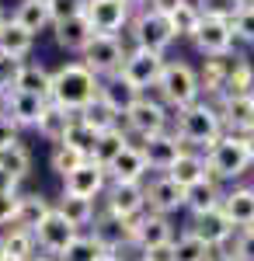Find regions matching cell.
I'll return each instance as SVG.
<instances>
[{
  "label": "cell",
  "mask_w": 254,
  "mask_h": 261,
  "mask_svg": "<svg viewBox=\"0 0 254 261\" xmlns=\"http://www.w3.org/2000/svg\"><path fill=\"white\" fill-rule=\"evenodd\" d=\"M157 94L160 101L167 105V108H188V105H195L202 101V84H198V73L188 66V63H171L164 66V73H160V81H157Z\"/></svg>",
  "instance_id": "4"
},
{
  "label": "cell",
  "mask_w": 254,
  "mask_h": 261,
  "mask_svg": "<svg viewBox=\"0 0 254 261\" xmlns=\"http://www.w3.org/2000/svg\"><path fill=\"white\" fill-rule=\"evenodd\" d=\"M42 4H49V0H42Z\"/></svg>",
  "instance_id": "62"
},
{
  "label": "cell",
  "mask_w": 254,
  "mask_h": 261,
  "mask_svg": "<svg viewBox=\"0 0 254 261\" xmlns=\"http://www.w3.org/2000/svg\"><path fill=\"white\" fill-rule=\"evenodd\" d=\"M91 237H94L105 251H112V254H122V247H136V244H133V220H118L112 213H98V216H94Z\"/></svg>",
  "instance_id": "16"
},
{
  "label": "cell",
  "mask_w": 254,
  "mask_h": 261,
  "mask_svg": "<svg viewBox=\"0 0 254 261\" xmlns=\"http://www.w3.org/2000/svg\"><path fill=\"white\" fill-rule=\"evenodd\" d=\"M195 7L202 11V18H223V21H234L247 0H195Z\"/></svg>",
  "instance_id": "42"
},
{
  "label": "cell",
  "mask_w": 254,
  "mask_h": 261,
  "mask_svg": "<svg viewBox=\"0 0 254 261\" xmlns=\"http://www.w3.org/2000/svg\"><path fill=\"white\" fill-rule=\"evenodd\" d=\"M129 28H133V42H136L139 49H150V53H167V45L174 42V32H171L167 14H160L154 7L136 11L133 21H129Z\"/></svg>",
  "instance_id": "8"
},
{
  "label": "cell",
  "mask_w": 254,
  "mask_h": 261,
  "mask_svg": "<svg viewBox=\"0 0 254 261\" xmlns=\"http://www.w3.org/2000/svg\"><path fill=\"white\" fill-rule=\"evenodd\" d=\"M105 213L118 220H136L146 213V192L143 185H108L105 188Z\"/></svg>",
  "instance_id": "15"
},
{
  "label": "cell",
  "mask_w": 254,
  "mask_h": 261,
  "mask_svg": "<svg viewBox=\"0 0 254 261\" xmlns=\"http://www.w3.org/2000/svg\"><path fill=\"white\" fill-rule=\"evenodd\" d=\"M234 254H237L240 261H254V226H247V230H237Z\"/></svg>",
  "instance_id": "46"
},
{
  "label": "cell",
  "mask_w": 254,
  "mask_h": 261,
  "mask_svg": "<svg viewBox=\"0 0 254 261\" xmlns=\"http://www.w3.org/2000/svg\"><path fill=\"white\" fill-rule=\"evenodd\" d=\"M101 133H94L87 122H80L77 115H73V122H70V129H66V136H63V143L66 146H73V150H80L84 157H91L94 153V143H98Z\"/></svg>",
  "instance_id": "39"
},
{
  "label": "cell",
  "mask_w": 254,
  "mask_h": 261,
  "mask_svg": "<svg viewBox=\"0 0 254 261\" xmlns=\"http://www.w3.org/2000/svg\"><path fill=\"white\" fill-rule=\"evenodd\" d=\"M202 157H206V167H209V178L213 181H237L254 167L244 136H230V133H223Z\"/></svg>",
  "instance_id": "3"
},
{
  "label": "cell",
  "mask_w": 254,
  "mask_h": 261,
  "mask_svg": "<svg viewBox=\"0 0 254 261\" xmlns=\"http://www.w3.org/2000/svg\"><path fill=\"white\" fill-rule=\"evenodd\" d=\"M101 254H105V247H101L91 233H80L77 241L63 251V258H59V261H98Z\"/></svg>",
  "instance_id": "41"
},
{
  "label": "cell",
  "mask_w": 254,
  "mask_h": 261,
  "mask_svg": "<svg viewBox=\"0 0 254 261\" xmlns=\"http://www.w3.org/2000/svg\"><path fill=\"white\" fill-rule=\"evenodd\" d=\"M146 192V209L150 213H160V216H171L177 209H185V188L171 181L167 174H154L150 185H143Z\"/></svg>",
  "instance_id": "17"
},
{
  "label": "cell",
  "mask_w": 254,
  "mask_h": 261,
  "mask_svg": "<svg viewBox=\"0 0 254 261\" xmlns=\"http://www.w3.org/2000/svg\"><path fill=\"white\" fill-rule=\"evenodd\" d=\"M84 18L94 28V35H122L133 21V11L122 0H87Z\"/></svg>",
  "instance_id": "10"
},
{
  "label": "cell",
  "mask_w": 254,
  "mask_h": 261,
  "mask_svg": "<svg viewBox=\"0 0 254 261\" xmlns=\"http://www.w3.org/2000/svg\"><path fill=\"white\" fill-rule=\"evenodd\" d=\"M171 254H174V261H209L213 258V251L198 241L195 233H188V230H181L171 241Z\"/></svg>",
  "instance_id": "36"
},
{
  "label": "cell",
  "mask_w": 254,
  "mask_h": 261,
  "mask_svg": "<svg viewBox=\"0 0 254 261\" xmlns=\"http://www.w3.org/2000/svg\"><path fill=\"white\" fill-rule=\"evenodd\" d=\"M164 53H150V49H139L133 45L129 53H125V60H122V70H118V77L129 84V87H136L139 94H146L150 87H157L160 81V73H164Z\"/></svg>",
  "instance_id": "6"
},
{
  "label": "cell",
  "mask_w": 254,
  "mask_h": 261,
  "mask_svg": "<svg viewBox=\"0 0 254 261\" xmlns=\"http://www.w3.org/2000/svg\"><path fill=\"white\" fill-rule=\"evenodd\" d=\"M4 261H21V258H4Z\"/></svg>",
  "instance_id": "60"
},
{
  "label": "cell",
  "mask_w": 254,
  "mask_h": 261,
  "mask_svg": "<svg viewBox=\"0 0 254 261\" xmlns=\"http://www.w3.org/2000/svg\"><path fill=\"white\" fill-rule=\"evenodd\" d=\"M0 261H4V251H0Z\"/></svg>",
  "instance_id": "61"
},
{
  "label": "cell",
  "mask_w": 254,
  "mask_h": 261,
  "mask_svg": "<svg viewBox=\"0 0 254 261\" xmlns=\"http://www.w3.org/2000/svg\"><path fill=\"white\" fill-rule=\"evenodd\" d=\"M146 161H143V153H139L136 143H129L122 153H118L115 161L105 167V174H108V185H143L146 178Z\"/></svg>",
  "instance_id": "19"
},
{
  "label": "cell",
  "mask_w": 254,
  "mask_h": 261,
  "mask_svg": "<svg viewBox=\"0 0 254 261\" xmlns=\"http://www.w3.org/2000/svg\"><path fill=\"white\" fill-rule=\"evenodd\" d=\"M4 24H7V14H4V7H0V28H4Z\"/></svg>",
  "instance_id": "57"
},
{
  "label": "cell",
  "mask_w": 254,
  "mask_h": 261,
  "mask_svg": "<svg viewBox=\"0 0 254 261\" xmlns=\"http://www.w3.org/2000/svg\"><path fill=\"white\" fill-rule=\"evenodd\" d=\"M219 202H223V188H219V181H213V178H202L198 185L185 188V209H188L192 216L213 213V209H219Z\"/></svg>",
  "instance_id": "24"
},
{
  "label": "cell",
  "mask_w": 254,
  "mask_h": 261,
  "mask_svg": "<svg viewBox=\"0 0 254 261\" xmlns=\"http://www.w3.org/2000/svg\"><path fill=\"white\" fill-rule=\"evenodd\" d=\"M223 216L234 223V230H247L254 226V185H237L230 192H223L219 202Z\"/></svg>",
  "instance_id": "20"
},
{
  "label": "cell",
  "mask_w": 254,
  "mask_h": 261,
  "mask_svg": "<svg viewBox=\"0 0 254 261\" xmlns=\"http://www.w3.org/2000/svg\"><path fill=\"white\" fill-rule=\"evenodd\" d=\"M98 98L105 101V105H108L112 112H115L118 119H122V115H125V112L133 108V101L139 98V91H136V87H129V84H125V81H122V77L115 73V77H105V81H101Z\"/></svg>",
  "instance_id": "25"
},
{
  "label": "cell",
  "mask_w": 254,
  "mask_h": 261,
  "mask_svg": "<svg viewBox=\"0 0 254 261\" xmlns=\"http://www.w3.org/2000/svg\"><path fill=\"white\" fill-rule=\"evenodd\" d=\"M0 251L4 258H21V261H32L39 244H35V233L32 230H21V226H7L4 237H0Z\"/></svg>",
  "instance_id": "30"
},
{
  "label": "cell",
  "mask_w": 254,
  "mask_h": 261,
  "mask_svg": "<svg viewBox=\"0 0 254 261\" xmlns=\"http://www.w3.org/2000/svg\"><path fill=\"white\" fill-rule=\"evenodd\" d=\"M87 161L80 150H73V146H66V143H59V146H53V153H49V167L56 171L59 178H66V174H73L80 164Z\"/></svg>",
  "instance_id": "40"
},
{
  "label": "cell",
  "mask_w": 254,
  "mask_h": 261,
  "mask_svg": "<svg viewBox=\"0 0 254 261\" xmlns=\"http://www.w3.org/2000/svg\"><path fill=\"white\" fill-rule=\"evenodd\" d=\"M32 45H35V35H28L21 24H14L7 18V24L0 28V56H11V60L24 63V56L32 53Z\"/></svg>",
  "instance_id": "31"
},
{
  "label": "cell",
  "mask_w": 254,
  "mask_h": 261,
  "mask_svg": "<svg viewBox=\"0 0 254 261\" xmlns=\"http://www.w3.org/2000/svg\"><path fill=\"white\" fill-rule=\"evenodd\" d=\"M18 185L21 181L14 174H7L4 167H0V195H18Z\"/></svg>",
  "instance_id": "49"
},
{
  "label": "cell",
  "mask_w": 254,
  "mask_h": 261,
  "mask_svg": "<svg viewBox=\"0 0 254 261\" xmlns=\"http://www.w3.org/2000/svg\"><path fill=\"white\" fill-rule=\"evenodd\" d=\"M129 133L122 129V125H115V129H108V133H101L98 136V143H94V153H91V161L98 164V167H108V164L115 161L118 153L129 146Z\"/></svg>",
  "instance_id": "32"
},
{
  "label": "cell",
  "mask_w": 254,
  "mask_h": 261,
  "mask_svg": "<svg viewBox=\"0 0 254 261\" xmlns=\"http://www.w3.org/2000/svg\"><path fill=\"white\" fill-rule=\"evenodd\" d=\"M247 4H254V0H247Z\"/></svg>",
  "instance_id": "63"
},
{
  "label": "cell",
  "mask_w": 254,
  "mask_h": 261,
  "mask_svg": "<svg viewBox=\"0 0 254 261\" xmlns=\"http://www.w3.org/2000/svg\"><path fill=\"white\" fill-rule=\"evenodd\" d=\"M70 122H73V115H70L66 108H59V105H53V101H49L35 129H39V136L45 143L59 146V143H63V136H66V129H70Z\"/></svg>",
  "instance_id": "29"
},
{
  "label": "cell",
  "mask_w": 254,
  "mask_h": 261,
  "mask_svg": "<svg viewBox=\"0 0 254 261\" xmlns=\"http://www.w3.org/2000/svg\"><path fill=\"white\" fill-rule=\"evenodd\" d=\"M125 53H129V49L122 45L118 35H94V39L87 42V49L80 53V63H84L98 81H105V77H115L118 70H122Z\"/></svg>",
  "instance_id": "7"
},
{
  "label": "cell",
  "mask_w": 254,
  "mask_h": 261,
  "mask_svg": "<svg viewBox=\"0 0 254 261\" xmlns=\"http://www.w3.org/2000/svg\"><path fill=\"white\" fill-rule=\"evenodd\" d=\"M143 261H174V254H171V244H164V247H154V251H146V254H143Z\"/></svg>",
  "instance_id": "50"
},
{
  "label": "cell",
  "mask_w": 254,
  "mask_h": 261,
  "mask_svg": "<svg viewBox=\"0 0 254 261\" xmlns=\"http://www.w3.org/2000/svg\"><path fill=\"white\" fill-rule=\"evenodd\" d=\"M32 261H56V258H49V254H35Z\"/></svg>",
  "instance_id": "56"
},
{
  "label": "cell",
  "mask_w": 254,
  "mask_h": 261,
  "mask_svg": "<svg viewBox=\"0 0 254 261\" xmlns=\"http://www.w3.org/2000/svg\"><path fill=\"white\" fill-rule=\"evenodd\" d=\"M244 143H247V153H251V161H254V129L244 136Z\"/></svg>",
  "instance_id": "54"
},
{
  "label": "cell",
  "mask_w": 254,
  "mask_h": 261,
  "mask_svg": "<svg viewBox=\"0 0 254 261\" xmlns=\"http://www.w3.org/2000/svg\"><path fill=\"white\" fill-rule=\"evenodd\" d=\"M139 261H143V258H139Z\"/></svg>",
  "instance_id": "64"
},
{
  "label": "cell",
  "mask_w": 254,
  "mask_h": 261,
  "mask_svg": "<svg viewBox=\"0 0 254 261\" xmlns=\"http://www.w3.org/2000/svg\"><path fill=\"white\" fill-rule=\"evenodd\" d=\"M188 233H195L198 241L206 244L209 251H219V247H226L230 244V237H234V223L223 216V209H213V213H198V216H192V223L185 226Z\"/></svg>",
  "instance_id": "14"
},
{
  "label": "cell",
  "mask_w": 254,
  "mask_h": 261,
  "mask_svg": "<svg viewBox=\"0 0 254 261\" xmlns=\"http://www.w3.org/2000/svg\"><path fill=\"white\" fill-rule=\"evenodd\" d=\"M98 261H125V258H122V254H112V251H105Z\"/></svg>",
  "instance_id": "55"
},
{
  "label": "cell",
  "mask_w": 254,
  "mask_h": 261,
  "mask_svg": "<svg viewBox=\"0 0 254 261\" xmlns=\"http://www.w3.org/2000/svg\"><path fill=\"white\" fill-rule=\"evenodd\" d=\"M0 115H4V94H0Z\"/></svg>",
  "instance_id": "59"
},
{
  "label": "cell",
  "mask_w": 254,
  "mask_h": 261,
  "mask_svg": "<svg viewBox=\"0 0 254 261\" xmlns=\"http://www.w3.org/2000/svg\"><path fill=\"white\" fill-rule=\"evenodd\" d=\"M18 202L21 195H0V226H14V216H18Z\"/></svg>",
  "instance_id": "47"
},
{
  "label": "cell",
  "mask_w": 254,
  "mask_h": 261,
  "mask_svg": "<svg viewBox=\"0 0 254 261\" xmlns=\"http://www.w3.org/2000/svg\"><path fill=\"white\" fill-rule=\"evenodd\" d=\"M98 87H101L98 77H94L80 60H73V63H63L56 73H53L49 101L59 105V108H66L70 115H77V112H84L91 101L98 98Z\"/></svg>",
  "instance_id": "1"
},
{
  "label": "cell",
  "mask_w": 254,
  "mask_h": 261,
  "mask_svg": "<svg viewBox=\"0 0 254 261\" xmlns=\"http://www.w3.org/2000/svg\"><path fill=\"white\" fill-rule=\"evenodd\" d=\"M14 143H21L18 140V125L0 115V150H7V146H14Z\"/></svg>",
  "instance_id": "48"
},
{
  "label": "cell",
  "mask_w": 254,
  "mask_h": 261,
  "mask_svg": "<svg viewBox=\"0 0 254 261\" xmlns=\"http://www.w3.org/2000/svg\"><path fill=\"white\" fill-rule=\"evenodd\" d=\"M11 21H14V24H21L28 35H39V32H45V28H53L49 4H42V0H18V7H14Z\"/></svg>",
  "instance_id": "27"
},
{
  "label": "cell",
  "mask_w": 254,
  "mask_h": 261,
  "mask_svg": "<svg viewBox=\"0 0 254 261\" xmlns=\"http://www.w3.org/2000/svg\"><path fill=\"white\" fill-rule=\"evenodd\" d=\"M167 21H171V32H174V42L177 39H195L198 24H202V11H198L192 0H185L181 7H177L174 14H167Z\"/></svg>",
  "instance_id": "35"
},
{
  "label": "cell",
  "mask_w": 254,
  "mask_h": 261,
  "mask_svg": "<svg viewBox=\"0 0 254 261\" xmlns=\"http://www.w3.org/2000/svg\"><path fill=\"white\" fill-rule=\"evenodd\" d=\"M105 188H108V174H105V167H98L91 157L80 164L73 174L63 178V192H66V195H80V199H101Z\"/></svg>",
  "instance_id": "18"
},
{
  "label": "cell",
  "mask_w": 254,
  "mask_h": 261,
  "mask_svg": "<svg viewBox=\"0 0 254 261\" xmlns=\"http://www.w3.org/2000/svg\"><path fill=\"white\" fill-rule=\"evenodd\" d=\"M122 4H125L133 14H136V11H143V7H150V0H122Z\"/></svg>",
  "instance_id": "52"
},
{
  "label": "cell",
  "mask_w": 254,
  "mask_h": 261,
  "mask_svg": "<svg viewBox=\"0 0 254 261\" xmlns=\"http://www.w3.org/2000/svg\"><path fill=\"white\" fill-rule=\"evenodd\" d=\"M234 21H223V18H202L195 32V49L209 60V56H226L234 53Z\"/></svg>",
  "instance_id": "12"
},
{
  "label": "cell",
  "mask_w": 254,
  "mask_h": 261,
  "mask_svg": "<svg viewBox=\"0 0 254 261\" xmlns=\"http://www.w3.org/2000/svg\"><path fill=\"white\" fill-rule=\"evenodd\" d=\"M174 241V226L167 216H160V213H143L133 220V244L139 247V254H146V251H154V247H164V244Z\"/></svg>",
  "instance_id": "13"
},
{
  "label": "cell",
  "mask_w": 254,
  "mask_h": 261,
  "mask_svg": "<svg viewBox=\"0 0 254 261\" xmlns=\"http://www.w3.org/2000/svg\"><path fill=\"white\" fill-rule=\"evenodd\" d=\"M53 39H56L59 49H66V53H84L87 49V42L94 39V28L87 24V18L80 14V18H70V21H59L53 24Z\"/></svg>",
  "instance_id": "23"
},
{
  "label": "cell",
  "mask_w": 254,
  "mask_h": 261,
  "mask_svg": "<svg viewBox=\"0 0 254 261\" xmlns=\"http://www.w3.org/2000/svg\"><path fill=\"white\" fill-rule=\"evenodd\" d=\"M174 119V136L188 150H209L226 129H223V119H219V108H216L209 98L195 101V105H188V108H181L171 115Z\"/></svg>",
  "instance_id": "2"
},
{
  "label": "cell",
  "mask_w": 254,
  "mask_h": 261,
  "mask_svg": "<svg viewBox=\"0 0 254 261\" xmlns=\"http://www.w3.org/2000/svg\"><path fill=\"white\" fill-rule=\"evenodd\" d=\"M49 84H53V73H49L42 63H24L21 73H18L14 91H24V94H35V98L49 101Z\"/></svg>",
  "instance_id": "34"
},
{
  "label": "cell",
  "mask_w": 254,
  "mask_h": 261,
  "mask_svg": "<svg viewBox=\"0 0 254 261\" xmlns=\"http://www.w3.org/2000/svg\"><path fill=\"white\" fill-rule=\"evenodd\" d=\"M181 4H185V0H150V7H154V11H160V14H174Z\"/></svg>",
  "instance_id": "51"
},
{
  "label": "cell",
  "mask_w": 254,
  "mask_h": 261,
  "mask_svg": "<svg viewBox=\"0 0 254 261\" xmlns=\"http://www.w3.org/2000/svg\"><path fill=\"white\" fill-rule=\"evenodd\" d=\"M45 98H35V94H24V91H7L4 94V119H11L14 125H39L42 112H45Z\"/></svg>",
  "instance_id": "21"
},
{
  "label": "cell",
  "mask_w": 254,
  "mask_h": 261,
  "mask_svg": "<svg viewBox=\"0 0 254 261\" xmlns=\"http://www.w3.org/2000/svg\"><path fill=\"white\" fill-rule=\"evenodd\" d=\"M209 261H240V258H237V254H226V251L219 247V251H213V258H209Z\"/></svg>",
  "instance_id": "53"
},
{
  "label": "cell",
  "mask_w": 254,
  "mask_h": 261,
  "mask_svg": "<svg viewBox=\"0 0 254 261\" xmlns=\"http://www.w3.org/2000/svg\"><path fill=\"white\" fill-rule=\"evenodd\" d=\"M53 213V202L45 199V195H21L18 202V216H14V226L21 230H32L35 233V226H39L45 216Z\"/></svg>",
  "instance_id": "33"
},
{
  "label": "cell",
  "mask_w": 254,
  "mask_h": 261,
  "mask_svg": "<svg viewBox=\"0 0 254 261\" xmlns=\"http://www.w3.org/2000/svg\"><path fill=\"white\" fill-rule=\"evenodd\" d=\"M77 237H80V230L66 220V216H59L56 205H53V213L35 226V244H39V251L49 254V258H56V261L63 258V251L77 241Z\"/></svg>",
  "instance_id": "9"
},
{
  "label": "cell",
  "mask_w": 254,
  "mask_h": 261,
  "mask_svg": "<svg viewBox=\"0 0 254 261\" xmlns=\"http://www.w3.org/2000/svg\"><path fill=\"white\" fill-rule=\"evenodd\" d=\"M0 167H4L7 174H14L18 181H24L32 174V153H28V146H24V143H14V146L0 150Z\"/></svg>",
  "instance_id": "38"
},
{
  "label": "cell",
  "mask_w": 254,
  "mask_h": 261,
  "mask_svg": "<svg viewBox=\"0 0 254 261\" xmlns=\"http://www.w3.org/2000/svg\"><path fill=\"white\" fill-rule=\"evenodd\" d=\"M21 66H24L21 60H11V56H0V94L14 91V84H18Z\"/></svg>",
  "instance_id": "44"
},
{
  "label": "cell",
  "mask_w": 254,
  "mask_h": 261,
  "mask_svg": "<svg viewBox=\"0 0 254 261\" xmlns=\"http://www.w3.org/2000/svg\"><path fill=\"white\" fill-rule=\"evenodd\" d=\"M125 122V133L136 136V140H146V136H157V133H167L171 129V112L160 98H150V94H139L133 101V108L122 115Z\"/></svg>",
  "instance_id": "5"
},
{
  "label": "cell",
  "mask_w": 254,
  "mask_h": 261,
  "mask_svg": "<svg viewBox=\"0 0 254 261\" xmlns=\"http://www.w3.org/2000/svg\"><path fill=\"white\" fill-rule=\"evenodd\" d=\"M234 35L254 45V4H247V7L234 18Z\"/></svg>",
  "instance_id": "45"
},
{
  "label": "cell",
  "mask_w": 254,
  "mask_h": 261,
  "mask_svg": "<svg viewBox=\"0 0 254 261\" xmlns=\"http://www.w3.org/2000/svg\"><path fill=\"white\" fill-rule=\"evenodd\" d=\"M77 119H80V122H87L94 133H108V129H115L118 122H122L101 98H94L91 105H87V108H84V112H77Z\"/></svg>",
  "instance_id": "37"
},
{
  "label": "cell",
  "mask_w": 254,
  "mask_h": 261,
  "mask_svg": "<svg viewBox=\"0 0 254 261\" xmlns=\"http://www.w3.org/2000/svg\"><path fill=\"white\" fill-rule=\"evenodd\" d=\"M56 213L66 216L77 230H84V226H91L94 216H98V199H80V195H66L63 192L59 202H56Z\"/></svg>",
  "instance_id": "28"
},
{
  "label": "cell",
  "mask_w": 254,
  "mask_h": 261,
  "mask_svg": "<svg viewBox=\"0 0 254 261\" xmlns=\"http://www.w3.org/2000/svg\"><path fill=\"white\" fill-rule=\"evenodd\" d=\"M216 108H219L223 129H226L230 136H247V133L254 129V105H251V98H247V94L219 101Z\"/></svg>",
  "instance_id": "22"
},
{
  "label": "cell",
  "mask_w": 254,
  "mask_h": 261,
  "mask_svg": "<svg viewBox=\"0 0 254 261\" xmlns=\"http://www.w3.org/2000/svg\"><path fill=\"white\" fill-rule=\"evenodd\" d=\"M247 98H251V105H254V87H251V91H247Z\"/></svg>",
  "instance_id": "58"
},
{
  "label": "cell",
  "mask_w": 254,
  "mask_h": 261,
  "mask_svg": "<svg viewBox=\"0 0 254 261\" xmlns=\"http://www.w3.org/2000/svg\"><path fill=\"white\" fill-rule=\"evenodd\" d=\"M136 146H139V153H143V161H146V167L157 171V174H167V171L174 167V161L188 150L171 129H167V133H157V136H146V140H139Z\"/></svg>",
  "instance_id": "11"
},
{
  "label": "cell",
  "mask_w": 254,
  "mask_h": 261,
  "mask_svg": "<svg viewBox=\"0 0 254 261\" xmlns=\"http://www.w3.org/2000/svg\"><path fill=\"white\" fill-rule=\"evenodd\" d=\"M167 178L177 181L181 188H192V185H198L202 178H209V167H206V157L198 153V150H185L181 157L174 161V167L167 171Z\"/></svg>",
  "instance_id": "26"
},
{
  "label": "cell",
  "mask_w": 254,
  "mask_h": 261,
  "mask_svg": "<svg viewBox=\"0 0 254 261\" xmlns=\"http://www.w3.org/2000/svg\"><path fill=\"white\" fill-rule=\"evenodd\" d=\"M84 4H87V0H49V18H53V24L80 18V14H84Z\"/></svg>",
  "instance_id": "43"
}]
</instances>
